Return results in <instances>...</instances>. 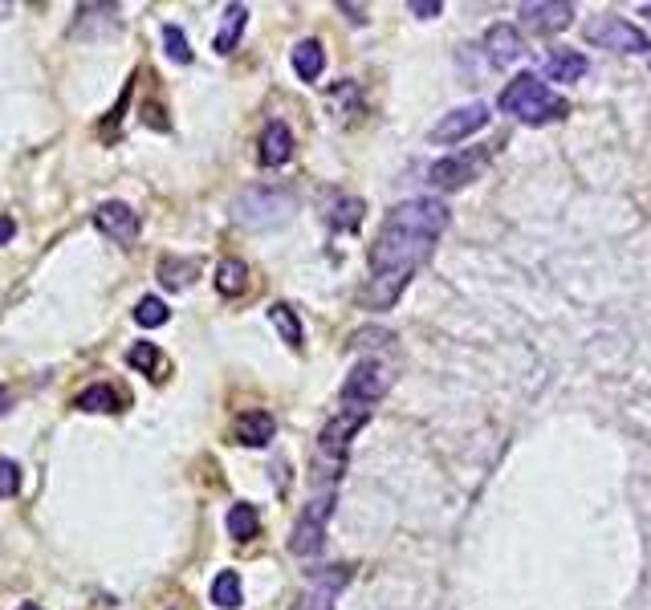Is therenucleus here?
Listing matches in <instances>:
<instances>
[{
  "label": "nucleus",
  "mask_w": 651,
  "mask_h": 610,
  "mask_svg": "<svg viewBox=\"0 0 651 610\" xmlns=\"http://www.w3.org/2000/svg\"><path fill=\"white\" fill-rule=\"evenodd\" d=\"M371 419V407H354V403H342V411H334V419L322 427V436H318V448H314V480L318 484H330L342 476L346 468V452H350V440L363 432Z\"/></svg>",
  "instance_id": "f257e3e1"
},
{
  "label": "nucleus",
  "mask_w": 651,
  "mask_h": 610,
  "mask_svg": "<svg viewBox=\"0 0 651 610\" xmlns=\"http://www.w3.org/2000/svg\"><path fill=\"white\" fill-rule=\"evenodd\" d=\"M432 244H436V236L383 220L375 244L367 249V265H371V273H416L432 257Z\"/></svg>",
  "instance_id": "f03ea898"
},
{
  "label": "nucleus",
  "mask_w": 651,
  "mask_h": 610,
  "mask_svg": "<svg viewBox=\"0 0 651 610\" xmlns=\"http://www.w3.org/2000/svg\"><path fill=\"white\" fill-rule=\"evenodd\" d=\"M497 106H501L505 114L529 122V127H542V122H558V118H566V110H570L566 98H558L538 74H517V78L501 90Z\"/></svg>",
  "instance_id": "7ed1b4c3"
},
{
  "label": "nucleus",
  "mask_w": 651,
  "mask_h": 610,
  "mask_svg": "<svg viewBox=\"0 0 651 610\" xmlns=\"http://www.w3.org/2000/svg\"><path fill=\"white\" fill-rule=\"evenodd\" d=\"M293 212H298V200L285 188H249L232 204L236 224H245V228H281V224H289Z\"/></svg>",
  "instance_id": "20e7f679"
},
{
  "label": "nucleus",
  "mask_w": 651,
  "mask_h": 610,
  "mask_svg": "<svg viewBox=\"0 0 651 610\" xmlns=\"http://www.w3.org/2000/svg\"><path fill=\"white\" fill-rule=\"evenodd\" d=\"M334 488H326V493H318L310 505H302L298 521H293V533H289V554H298V558H314L318 549L326 545V525L334 517Z\"/></svg>",
  "instance_id": "39448f33"
},
{
  "label": "nucleus",
  "mask_w": 651,
  "mask_h": 610,
  "mask_svg": "<svg viewBox=\"0 0 651 610\" xmlns=\"http://www.w3.org/2000/svg\"><path fill=\"white\" fill-rule=\"evenodd\" d=\"M586 41L599 49H611V53H647L651 49L647 33L615 13H599L595 21H586Z\"/></svg>",
  "instance_id": "423d86ee"
},
{
  "label": "nucleus",
  "mask_w": 651,
  "mask_h": 610,
  "mask_svg": "<svg viewBox=\"0 0 651 610\" xmlns=\"http://www.w3.org/2000/svg\"><path fill=\"white\" fill-rule=\"evenodd\" d=\"M387 391H391V371H387L383 362H375V358H363V362L346 375V383H342V403L371 407V403H379Z\"/></svg>",
  "instance_id": "0eeeda50"
},
{
  "label": "nucleus",
  "mask_w": 651,
  "mask_h": 610,
  "mask_svg": "<svg viewBox=\"0 0 651 610\" xmlns=\"http://www.w3.org/2000/svg\"><path fill=\"white\" fill-rule=\"evenodd\" d=\"M489 163V151L485 147H468V151H456V155H448V159H440V163H432V171H428V183L432 188H440V192H452V188H464V183H472L481 175V167Z\"/></svg>",
  "instance_id": "6e6552de"
},
{
  "label": "nucleus",
  "mask_w": 651,
  "mask_h": 610,
  "mask_svg": "<svg viewBox=\"0 0 651 610\" xmlns=\"http://www.w3.org/2000/svg\"><path fill=\"white\" fill-rule=\"evenodd\" d=\"M387 224L416 228L424 236H440L448 228V208L440 200H407V204H399V208L387 212Z\"/></svg>",
  "instance_id": "1a4fd4ad"
},
{
  "label": "nucleus",
  "mask_w": 651,
  "mask_h": 610,
  "mask_svg": "<svg viewBox=\"0 0 651 610\" xmlns=\"http://www.w3.org/2000/svg\"><path fill=\"white\" fill-rule=\"evenodd\" d=\"M481 127H489V106L485 102H468L460 110H448L436 127H432V143H464L468 135H477Z\"/></svg>",
  "instance_id": "9d476101"
},
{
  "label": "nucleus",
  "mask_w": 651,
  "mask_h": 610,
  "mask_svg": "<svg viewBox=\"0 0 651 610\" xmlns=\"http://www.w3.org/2000/svg\"><path fill=\"white\" fill-rule=\"evenodd\" d=\"M94 228L102 236L118 240V244H131L139 236V212L131 204H123V200H106V204L94 208Z\"/></svg>",
  "instance_id": "9b49d317"
},
{
  "label": "nucleus",
  "mask_w": 651,
  "mask_h": 610,
  "mask_svg": "<svg viewBox=\"0 0 651 610\" xmlns=\"http://www.w3.org/2000/svg\"><path fill=\"white\" fill-rule=\"evenodd\" d=\"M517 13L529 33H562L574 21V5H558V0H529Z\"/></svg>",
  "instance_id": "f8f14e48"
},
{
  "label": "nucleus",
  "mask_w": 651,
  "mask_h": 610,
  "mask_svg": "<svg viewBox=\"0 0 651 610\" xmlns=\"http://www.w3.org/2000/svg\"><path fill=\"white\" fill-rule=\"evenodd\" d=\"M346 578H350V566H334V570L318 574L314 586H310L298 602H293V610H334V598H338V590L346 586Z\"/></svg>",
  "instance_id": "ddd939ff"
},
{
  "label": "nucleus",
  "mask_w": 651,
  "mask_h": 610,
  "mask_svg": "<svg viewBox=\"0 0 651 610\" xmlns=\"http://www.w3.org/2000/svg\"><path fill=\"white\" fill-rule=\"evenodd\" d=\"M293 131L285 127V122H269L265 127V135H261V151H257V159L265 163V167H281V163H289L293 159Z\"/></svg>",
  "instance_id": "4468645a"
},
{
  "label": "nucleus",
  "mask_w": 651,
  "mask_h": 610,
  "mask_svg": "<svg viewBox=\"0 0 651 610\" xmlns=\"http://www.w3.org/2000/svg\"><path fill=\"white\" fill-rule=\"evenodd\" d=\"M411 273H375L371 285L363 289V301L371 305V310H391V305L399 301V293L407 289Z\"/></svg>",
  "instance_id": "2eb2a0df"
},
{
  "label": "nucleus",
  "mask_w": 651,
  "mask_h": 610,
  "mask_svg": "<svg viewBox=\"0 0 651 610\" xmlns=\"http://www.w3.org/2000/svg\"><path fill=\"white\" fill-rule=\"evenodd\" d=\"M277 432V423L269 411H241L236 415V440H241L245 448H265Z\"/></svg>",
  "instance_id": "dca6fc26"
},
{
  "label": "nucleus",
  "mask_w": 651,
  "mask_h": 610,
  "mask_svg": "<svg viewBox=\"0 0 651 610\" xmlns=\"http://www.w3.org/2000/svg\"><path fill=\"white\" fill-rule=\"evenodd\" d=\"M485 49H489V61H497V66H509V61H517L525 53V41H521V33L513 25H489Z\"/></svg>",
  "instance_id": "f3484780"
},
{
  "label": "nucleus",
  "mask_w": 651,
  "mask_h": 610,
  "mask_svg": "<svg viewBox=\"0 0 651 610\" xmlns=\"http://www.w3.org/2000/svg\"><path fill=\"white\" fill-rule=\"evenodd\" d=\"M293 70H298L302 82H318L322 70H326V49H322V41L306 37V41L293 45Z\"/></svg>",
  "instance_id": "a211bd4d"
},
{
  "label": "nucleus",
  "mask_w": 651,
  "mask_h": 610,
  "mask_svg": "<svg viewBox=\"0 0 651 610\" xmlns=\"http://www.w3.org/2000/svg\"><path fill=\"white\" fill-rule=\"evenodd\" d=\"M586 70H590V61L578 49H558V53L546 57L550 82H578V78H586Z\"/></svg>",
  "instance_id": "6ab92c4d"
},
{
  "label": "nucleus",
  "mask_w": 651,
  "mask_h": 610,
  "mask_svg": "<svg viewBox=\"0 0 651 610\" xmlns=\"http://www.w3.org/2000/svg\"><path fill=\"white\" fill-rule=\"evenodd\" d=\"M74 407L78 411H102V415H114V411H123V395H118L114 387H106V383H94V387H86V391H78V399H74Z\"/></svg>",
  "instance_id": "aec40b11"
},
{
  "label": "nucleus",
  "mask_w": 651,
  "mask_h": 610,
  "mask_svg": "<svg viewBox=\"0 0 651 610\" xmlns=\"http://www.w3.org/2000/svg\"><path fill=\"white\" fill-rule=\"evenodd\" d=\"M269 322L277 326V334H281V342L285 346H293V350H302V342H306V330H302V318L289 310L285 301H277V305H269Z\"/></svg>",
  "instance_id": "412c9836"
},
{
  "label": "nucleus",
  "mask_w": 651,
  "mask_h": 610,
  "mask_svg": "<svg viewBox=\"0 0 651 610\" xmlns=\"http://www.w3.org/2000/svg\"><path fill=\"white\" fill-rule=\"evenodd\" d=\"M216 289L224 297H241L249 289V265L245 261H236V257H224L216 265Z\"/></svg>",
  "instance_id": "4be33fe9"
},
{
  "label": "nucleus",
  "mask_w": 651,
  "mask_h": 610,
  "mask_svg": "<svg viewBox=\"0 0 651 610\" xmlns=\"http://www.w3.org/2000/svg\"><path fill=\"white\" fill-rule=\"evenodd\" d=\"M224 525H228V537H236V541H253L261 533V517H257V509L249 501H236L228 509V521Z\"/></svg>",
  "instance_id": "5701e85b"
},
{
  "label": "nucleus",
  "mask_w": 651,
  "mask_h": 610,
  "mask_svg": "<svg viewBox=\"0 0 651 610\" xmlns=\"http://www.w3.org/2000/svg\"><path fill=\"white\" fill-rule=\"evenodd\" d=\"M245 21H249L245 5H228L224 9V25L216 33V53H232L236 49V41H241V33H245Z\"/></svg>",
  "instance_id": "b1692460"
},
{
  "label": "nucleus",
  "mask_w": 651,
  "mask_h": 610,
  "mask_svg": "<svg viewBox=\"0 0 651 610\" xmlns=\"http://www.w3.org/2000/svg\"><path fill=\"white\" fill-rule=\"evenodd\" d=\"M196 273H200V261H188V257H163L159 261V281L167 289H188Z\"/></svg>",
  "instance_id": "393cba45"
},
{
  "label": "nucleus",
  "mask_w": 651,
  "mask_h": 610,
  "mask_svg": "<svg viewBox=\"0 0 651 610\" xmlns=\"http://www.w3.org/2000/svg\"><path fill=\"white\" fill-rule=\"evenodd\" d=\"M212 602L220 606V610H236L245 602V586H241V574L236 570H224V574H216V582H212Z\"/></svg>",
  "instance_id": "a878e982"
},
{
  "label": "nucleus",
  "mask_w": 651,
  "mask_h": 610,
  "mask_svg": "<svg viewBox=\"0 0 651 610\" xmlns=\"http://www.w3.org/2000/svg\"><path fill=\"white\" fill-rule=\"evenodd\" d=\"M167 318H171V310H167V301H163V297H155V293L139 297V305H135V322H139L143 330H155V326H163Z\"/></svg>",
  "instance_id": "bb28decb"
},
{
  "label": "nucleus",
  "mask_w": 651,
  "mask_h": 610,
  "mask_svg": "<svg viewBox=\"0 0 651 610\" xmlns=\"http://www.w3.org/2000/svg\"><path fill=\"white\" fill-rule=\"evenodd\" d=\"M127 362L135 366L139 375L159 379V362H163V354H159V346H155V342H135V346L127 350Z\"/></svg>",
  "instance_id": "cd10ccee"
},
{
  "label": "nucleus",
  "mask_w": 651,
  "mask_h": 610,
  "mask_svg": "<svg viewBox=\"0 0 651 610\" xmlns=\"http://www.w3.org/2000/svg\"><path fill=\"white\" fill-rule=\"evenodd\" d=\"M163 45H167V57L180 61V66H188L192 61V49H188V37L180 25H163Z\"/></svg>",
  "instance_id": "c85d7f7f"
},
{
  "label": "nucleus",
  "mask_w": 651,
  "mask_h": 610,
  "mask_svg": "<svg viewBox=\"0 0 651 610\" xmlns=\"http://www.w3.org/2000/svg\"><path fill=\"white\" fill-rule=\"evenodd\" d=\"M17 493H21V468H17V460H0V497L13 501Z\"/></svg>",
  "instance_id": "c756f323"
},
{
  "label": "nucleus",
  "mask_w": 651,
  "mask_h": 610,
  "mask_svg": "<svg viewBox=\"0 0 651 610\" xmlns=\"http://www.w3.org/2000/svg\"><path fill=\"white\" fill-rule=\"evenodd\" d=\"M17 236V220L13 216H5V212H0V244H9Z\"/></svg>",
  "instance_id": "7c9ffc66"
},
{
  "label": "nucleus",
  "mask_w": 651,
  "mask_h": 610,
  "mask_svg": "<svg viewBox=\"0 0 651 610\" xmlns=\"http://www.w3.org/2000/svg\"><path fill=\"white\" fill-rule=\"evenodd\" d=\"M411 13H420V17H436V13H440V0H432V5H428V0H416V5H411Z\"/></svg>",
  "instance_id": "2f4dec72"
},
{
  "label": "nucleus",
  "mask_w": 651,
  "mask_h": 610,
  "mask_svg": "<svg viewBox=\"0 0 651 610\" xmlns=\"http://www.w3.org/2000/svg\"><path fill=\"white\" fill-rule=\"evenodd\" d=\"M338 9H342V13H350V21H354V25H363V21H367V9H354V5H346V0H342Z\"/></svg>",
  "instance_id": "473e14b6"
},
{
  "label": "nucleus",
  "mask_w": 651,
  "mask_h": 610,
  "mask_svg": "<svg viewBox=\"0 0 651 610\" xmlns=\"http://www.w3.org/2000/svg\"><path fill=\"white\" fill-rule=\"evenodd\" d=\"M9 399H13V395H9V387H0V411L9 407Z\"/></svg>",
  "instance_id": "72a5a7b5"
},
{
  "label": "nucleus",
  "mask_w": 651,
  "mask_h": 610,
  "mask_svg": "<svg viewBox=\"0 0 651 610\" xmlns=\"http://www.w3.org/2000/svg\"><path fill=\"white\" fill-rule=\"evenodd\" d=\"M17 610H41V606H33V602H25V606H17Z\"/></svg>",
  "instance_id": "f704fd0d"
},
{
  "label": "nucleus",
  "mask_w": 651,
  "mask_h": 610,
  "mask_svg": "<svg viewBox=\"0 0 651 610\" xmlns=\"http://www.w3.org/2000/svg\"><path fill=\"white\" fill-rule=\"evenodd\" d=\"M643 13H647V17H651V5H647V9H643Z\"/></svg>",
  "instance_id": "c9c22d12"
}]
</instances>
